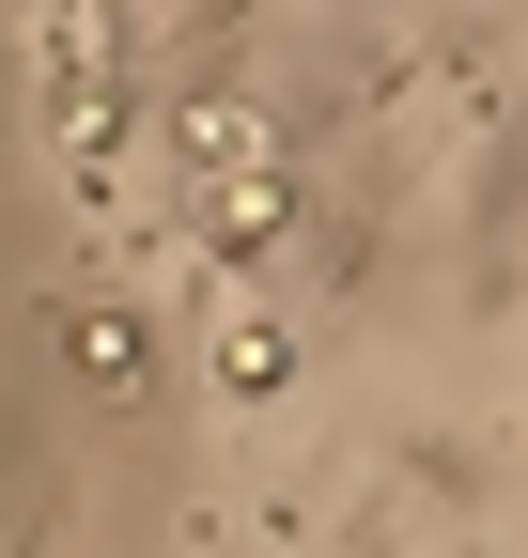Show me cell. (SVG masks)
<instances>
[{
  "label": "cell",
  "instance_id": "cell-1",
  "mask_svg": "<svg viewBox=\"0 0 528 558\" xmlns=\"http://www.w3.org/2000/svg\"><path fill=\"white\" fill-rule=\"evenodd\" d=\"M203 357H218V388H233V403H264V388H296V326L264 311L249 279H218V341H203Z\"/></svg>",
  "mask_w": 528,
  "mask_h": 558
},
{
  "label": "cell",
  "instance_id": "cell-2",
  "mask_svg": "<svg viewBox=\"0 0 528 558\" xmlns=\"http://www.w3.org/2000/svg\"><path fill=\"white\" fill-rule=\"evenodd\" d=\"M62 357H79L109 403H141V388H156V326L124 311V295H79V311H62Z\"/></svg>",
  "mask_w": 528,
  "mask_h": 558
},
{
  "label": "cell",
  "instance_id": "cell-3",
  "mask_svg": "<svg viewBox=\"0 0 528 558\" xmlns=\"http://www.w3.org/2000/svg\"><path fill=\"white\" fill-rule=\"evenodd\" d=\"M171 156L187 171H280V124H264L249 94H187L171 109Z\"/></svg>",
  "mask_w": 528,
  "mask_h": 558
},
{
  "label": "cell",
  "instance_id": "cell-4",
  "mask_svg": "<svg viewBox=\"0 0 528 558\" xmlns=\"http://www.w3.org/2000/svg\"><path fill=\"white\" fill-rule=\"evenodd\" d=\"M280 218H296V186H280V171H203V248H218V264L280 248Z\"/></svg>",
  "mask_w": 528,
  "mask_h": 558
},
{
  "label": "cell",
  "instance_id": "cell-5",
  "mask_svg": "<svg viewBox=\"0 0 528 558\" xmlns=\"http://www.w3.org/2000/svg\"><path fill=\"white\" fill-rule=\"evenodd\" d=\"M47 78L62 94H124V0H62L47 16Z\"/></svg>",
  "mask_w": 528,
  "mask_h": 558
},
{
  "label": "cell",
  "instance_id": "cell-6",
  "mask_svg": "<svg viewBox=\"0 0 528 558\" xmlns=\"http://www.w3.org/2000/svg\"><path fill=\"white\" fill-rule=\"evenodd\" d=\"M47 140L79 171H109V140H124V94H47Z\"/></svg>",
  "mask_w": 528,
  "mask_h": 558
}]
</instances>
